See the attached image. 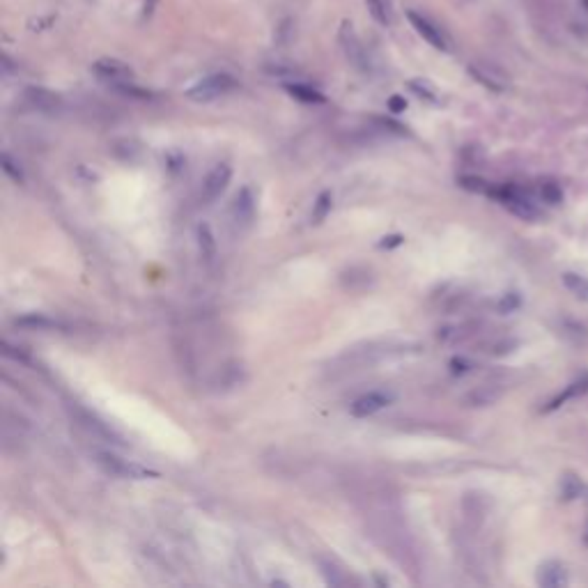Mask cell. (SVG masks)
Segmentation results:
<instances>
[{
  "mask_svg": "<svg viewBox=\"0 0 588 588\" xmlns=\"http://www.w3.org/2000/svg\"><path fill=\"white\" fill-rule=\"evenodd\" d=\"M95 464L106 473V476L113 478H122V480H148V478H159L157 471H152L148 467H140L136 462H129L120 455H113V453H97L95 455Z\"/></svg>",
  "mask_w": 588,
  "mask_h": 588,
  "instance_id": "6da1fadb",
  "label": "cell"
},
{
  "mask_svg": "<svg viewBox=\"0 0 588 588\" xmlns=\"http://www.w3.org/2000/svg\"><path fill=\"white\" fill-rule=\"evenodd\" d=\"M237 88V81L230 74H212L198 81L193 88L187 90V97L193 101H214L223 95H228Z\"/></svg>",
  "mask_w": 588,
  "mask_h": 588,
  "instance_id": "7a4b0ae2",
  "label": "cell"
},
{
  "mask_svg": "<svg viewBox=\"0 0 588 588\" xmlns=\"http://www.w3.org/2000/svg\"><path fill=\"white\" fill-rule=\"evenodd\" d=\"M92 71H95L97 78L106 81V83H110L113 88L133 83V69L127 63H122V60H115V58L97 60V63L92 65Z\"/></svg>",
  "mask_w": 588,
  "mask_h": 588,
  "instance_id": "3957f363",
  "label": "cell"
},
{
  "mask_svg": "<svg viewBox=\"0 0 588 588\" xmlns=\"http://www.w3.org/2000/svg\"><path fill=\"white\" fill-rule=\"evenodd\" d=\"M230 177H232V168L228 166V163H219V166H214L207 177H205V182H202V200L207 205L219 200L221 195L225 193V189H228Z\"/></svg>",
  "mask_w": 588,
  "mask_h": 588,
  "instance_id": "277c9868",
  "label": "cell"
},
{
  "mask_svg": "<svg viewBox=\"0 0 588 588\" xmlns=\"http://www.w3.org/2000/svg\"><path fill=\"white\" fill-rule=\"evenodd\" d=\"M391 402H393V393H388V391H370V393L361 396L352 402V407H349V414L356 416V418H368L381 411L384 407H388Z\"/></svg>",
  "mask_w": 588,
  "mask_h": 588,
  "instance_id": "5b68a950",
  "label": "cell"
},
{
  "mask_svg": "<svg viewBox=\"0 0 588 588\" xmlns=\"http://www.w3.org/2000/svg\"><path fill=\"white\" fill-rule=\"evenodd\" d=\"M340 44H343V51H345V56H347L349 63H352L361 71H368L366 48H363V44H361V39L356 37L354 28L349 26V24H345L343 28H340Z\"/></svg>",
  "mask_w": 588,
  "mask_h": 588,
  "instance_id": "8992f818",
  "label": "cell"
},
{
  "mask_svg": "<svg viewBox=\"0 0 588 588\" xmlns=\"http://www.w3.org/2000/svg\"><path fill=\"white\" fill-rule=\"evenodd\" d=\"M407 19H409V24L414 26L416 33L425 39L430 46H435L439 51H448V39L443 37L441 28H437L430 19H425L423 14H416V12H407Z\"/></svg>",
  "mask_w": 588,
  "mask_h": 588,
  "instance_id": "52a82bcc",
  "label": "cell"
},
{
  "mask_svg": "<svg viewBox=\"0 0 588 588\" xmlns=\"http://www.w3.org/2000/svg\"><path fill=\"white\" fill-rule=\"evenodd\" d=\"M232 219H234L237 225H242V228L253 223V219H255V195H253L251 187H244V189H239V193H237V198L232 202Z\"/></svg>",
  "mask_w": 588,
  "mask_h": 588,
  "instance_id": "ba28073f",
  "label": "cell"
},
{
  "mask_svg": "<svg viewBox=\"0 0 588 588\" xmlns=\"http://www.w3.org/2000/svg\"><path fill=\"white\" fill-rule=\"evenodd\" d=\"M538 584L542 588H561L567 586L565 567L559 561H547L538 567Z\"/></svg>",
  "mask_w": 588,
  "mask_h": 588,
  "instance_id": "9c48e42d",
  "label": "cell"
},
{
  "mask_svg": "<svg viewBox=\"0 0 588 588\" xmlns=\"http://www.w3.org/2000/svg\"><path fill=\"white\" fill-rule=\"evenodd\" d=\"M16 326H24V329H37V331H48V329H67L65 322H60V319H53L48 315H42V313H30V315H24V317H16L14 319Z\"/></svg>",
  "mask_w": 588,
  "mask_h": 588,
  "instance_id": "30bf717a",
  "label": "cell"
},
{
  "mask_svg": "<svg viewBox=\"0 0 588 588\" xmlns=\"http://www.w3.org/2000/svg\"><path fill=\"white\" fill-rule=\"evenodd\" d=\"M469 71H471L473 78L480 81L485 88H490L494 92H501L505 88V78L501 74H497L494 69H490L488 65H471Z\"/></svg>",
  "mask_w": 588,
  "mask_h": 588,
  "instance_id": "8fae6325",
  "label": "cell"
},
{
  "mask_svg": "<svg viewBox=\"0 0 588 588\" xmlns=\"http://www.w3.org/2000/svg\"><path fill=\"white\" fill-rule=\"evenodd\" d=\"M26 95L30 99V104H33L35 108H39V110H58L60 108V97L56 95V92H51V90L30 88Z\"/></svg>",
  "mask_w": 588,
  "mask_h": 588,
  "instance_id": "7c38bea8",
  "label": "cell"
},
{
  "mask_svg": "<svg viewBox=\"0 0 588 588\" xmlns=\"http://www.w3.org/2000/svg\"><path fill=\"white\" fill-rule=\"evenodd\" d=\"M285 90H287V95L294 97L296 101H301V104H324L326 101L322 92L311 86H304V83H287Z\"/></svg>",
  "mask_w": 588,
  "mask_h": 588,
  "instance_id": "4fadbf2b",
  "label": "cell"
},
{
  "mask_svg": "<svg viewBox=\"0 0 588 588\" xmlns=\"http://www.w3.org/2000/svg\"><path fill=\"white\" fill-rule=\"evenodd\" d=\"M198 249H200L202 260L207 264H212L214 257H216V237H214V232H212V228L207 223L198 225Z\"/></svg>",
  "mask_w": 588,
  "mask_h": 588,
  "instance_id": "5bb4252c",
  "label": "cell"
},
{
  "mask_svg": "<svg viewBox=\"0 0 588 588\" xmlns=\"http://www.w3.org/2000/svg\"><path fill=\"white\" fill-rule=\"evenodd\" d=\"M366 5L370 16H373L379 26L386 28L393 24V5H391V0H366Z\"/></svg>",
  "mask_w": 588,
  "mask_h": 588,
  "instance_id": "9a60e30c",
  "label": "cell"
},
{
  "mask_svg": "<svg viewBox=\"0 0 588 588\" xmlns=\"http://www.w3.org/2000/svg\"><path fill=\"white\" fill-rule=\"evenodd\" d=\"M588 391V375H584L582 379H577V381H572L570 386H567L563 393L559 396V398H554L550 405L545 407V411H552V409H559L563 402H567L570 398H577V396H582V393H586Z\"/></svg>",
  "mask_w": 588,
  "mask_h": 588,
  "instance_id": "2e32d148",
  "label": "cell"
},
{
  "mask_svg": "<svg viewBox=\"0 0 588 588\" xmlns=\"http://www.w3.org/2000/svg\"><path fill=\"white\" fill-rule=\"evenodd\" d=\"M331 207H334V198L329 191H322L317 195V200L313 202V214H311V221L315 225H319L322 221H326V216L331 214Z\"/></svg>",
  "mask_w": 588,
  "mask_h": 588,
  "instance_id": "e0dca14e",
  "label": "cell"
},
{
  "mask_svg": "<svg viewBox=\"0 0 588 588\" xmlns=\"http://www.w3.org/2000/svg\"><path fill=\"white\" fill-rule=\"evenodd\" d=\"M563 283L565 287L570 290L574 296L584 299L588 301V278L586 276H579V274H563Z\"/></svg>",
  "mask_w": 588,
  "mask_h": 588,
  "instance_id": "ac0fdd59",
  "label": "cell"
},
{
  "mask_svg": "<svg viewBox=\"0 0 588 588\" xmlns=\"http://www.w3.org/2000/svg\"><path fill=\"white\" fill-rule=\"evenodd\" d=\"M0 166H3V172H5L12 182H16V184H24V182H26L21 166H19V163H16L12 157H9L7 152H3V157H0Z\"/></svg>",
  "mask_w": 588,
  "mask_h": 588,
  "instance_id": "d6986e66",
  "label": "cell"
},
{
  "mask_svg": "<svg viewBox=\"0 0 588 588\" xmlns=\"http://www.w3.org/2000/svg\"><path fill=\"white\" fill-rule=\"evenodd\" d=\"M499 398V393H492V391L488 386H483L478 391H473V393H469L467 398H464V402L471 407H483V405H490V402H494Z\"/></svg>",
  "mask_w": 588,
  "mask_h": 588,
  "instance_id": "ffe728a7",
  "label": "cell"
},
{
  "mask_svg": "<svg viewBox=\"0 0 588 588\" xmlns=\"http://www.w3.org/2000/svg\"><path fill=\"white\" fill-rule=\"evenodd\" d=\"M409 88L414 90L418 97L428 99V101H435V99H437L435 90H432V88L428 86V81H411V83H409Z\"/></svg>",
  "mask_w": 588,
  "mask_h": 588,
  "instance_id": "44dd1931",
  "label": "cell"
},
{
  "mask_svg": "<svg viewBox=\"0 0 588 588\" xmlns=\"http://www.w3.org/2000/svg\"><path fill=\"white\" fill-rule=\"evenodd\" d=\"M460 184L464 189H469V191H476V193H490V187H488V182H483L478 177H462Z\"/></svg>",
  "mask_w": 588,
  "mask_h": 588,
  "instance_id": "7402d4cb",
  "label": "cell"
},
{
  "mask_svg": "<svg viewBox=\"0 0 588 588\" xmlns=\"http://www.w3.org/2000/svg\"><path fill=\"white\" fill-rule=\"evenodd\" d=\"M542 198H545L547 202L556 205V202H561L563 193H561L559 187H556V184H542Z\"/></svg>",
  "mask_w": 588,
  "mask_h": 588,
  "instance_id": "603a6c76",
  "label": "cell"
},
{
  "mask_svg": "<svg viewBox=\"0 0 588 588\" xmlns=\"http://www.w3.org/2000/svg\"><path fill=\"white\" fill-rule=\"evenodd\" d=\"M0 347H3V354H5L7 359L21 361V363H30V359L21 352V349H19V347H12V345L7 343V340H3V345H0Z\"/></svg>",
  "mask_w": 588,
  "mask_h": 588,
  "instance_id": "cb8c5ba5",
  "label": "cell"
},
{
  "mask_svg": "<svg viewBox=\"0 0 588 588\" xmlns=\"http://www.w3.org/2000/svg\"><path fill=\"white\" fill-rule=\"evenodd\" d=\"M322 574H324V579L331 584V586H340V584H345L343 577L338 574V570L334 565H329V563H322Z\"/></svg>",
  "mask_w": 588,
  "mask_h": 588,
  "instance_id": "d4e9b609",
  "label": "cell"
},
{
  "mask_svg": "<svg viewBox=\"0 0 588 588\" xmlns=\"http://www.w3.org/2000/svg\"><path fill=\"white\" fill-rule=\"evenodd\" d=\"M473 366L469 363L467 359H453L450 361V373L453 375H464V373H469Z\"/></svg>",
  "mask_w": 588,
  "mask_h": 588,
  "instance_id": "484cf974",
  "label": "cell"
},
{
  "mask_svg": "<svg viewBox=\"0 0 588 588\" xmlns=\"http://www.w3.org/2000/svg\"><path fill=\"white\" fill-rule=\"evenodd\" d=\"M402 242H405V237L402 234H388L379 242V249H396V246H400Z\"/></svg>",
  "mask_w": 588,
  "mask_h": 588,
  "instance_id": "4316f807",
  "label": "cell"
},
{
  "mask_svg": "<svg viewBox=\"0 0 588 588\" xmlns=\"http://www.w3.org/2000/svg\"><path fill=\"white\" fill-rule=\"evenodd\" d=\"M388 108L393 110V113H402V110L407 108V101L396 95V97H391V99H388Z\"/></svg>",
  "mask_w": 588,
  "mask_h": 588,
  "instance_id": "83f0119b",
  "label": "cell"
},
{
  "mask_svg": "<svg viewBox=\"0 0 588 588\" xmlns=\"http://www.w3.org/2000/svg\"><path fill=\"white\" fill-rule=\"evenodd\" d=\"M512 306H517V296L508 294V299H503V301H501V311H510Z\"/></svg>",
  "mask_w": 588,
  "mask_h": 588,
  "instance_id": "f1b7e54d",
  "label": "cell"
},
{
  "mask_svg": "<svg viewBox=\"0 0 588 588\" xmlns=\"http://www.w3.org/2000/svg\"><path fill=\"white\" fill-rule=\"evenodd\" d=\"M584 540H586V545H588V526H586V533H584Z\"/></svg>",
  "mask_w": 588,
  "mask_h": 588,
  "instance_id": "f546056e",
  "label": "cell"
},
{
  "mask_svg": "<svg viewBox=\"0 0 588 588\" xmlns=\"http://www.w3.org/2000/svg\"><path fill=\"white\" fill-rule=\"evenodd\" d=\"M584 499H586V505H588V490H586V497Z\"/></svg>",
  "mask_w": 588,
  "mask_h": 588,
  "instance_id": "4dcf8cb0",
  "label": "cell"
}]
</instances>
